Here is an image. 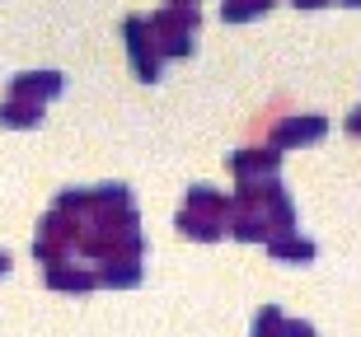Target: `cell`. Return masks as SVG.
<instances>
[{
  "instance_id": "6da1fadb",
  "label": "cell",
  "mask_w": 361,
  "mask_h": 337,
  "mask_svg": "<svg viewBox=\"0 0 361 337\" xmlns=\"http://www.w3.org/2000/svg\"><path fill=\"white\" fill-rule=\"evenodd\" d=\"M150 33L160 42L164 61H183V56L197 52V33H202V10L197 5H164V10L146 14Z\"/></svg>"
},
{
  "instance_id": "7a4b0ae2",
  "label": "cell",
  "mask_w": 361,
  "mask_h": 337,
  "mask_svg": "<svg viewBox=\"0 0 361 337\" xmlns=\"http://www.w3.org/2000/svg\"><path fill=\"white\" fill-rule=\"evenodd\" d=\"M122 42H127V61H132V75L141 84H155L164 75V56H160V42L150 33V19L146 14H127L122 24Z\"/></svg>"
},
{
  "instance_id": "3957f363",
  "label": "cell",
  "mask_w": 361,
  "mask_h": 337,
  "mask_svg": "<svg viewBox=\"0 0 361 337\" xmlns=\"http://www.w3.org/2000/svg\"><path fill=\"white\" fill-rule=\"evenodd\" d=\"M329 136V117L324 113H295V117H281L272 127V146L277 150H300V146H319Z\"/></svg>"
},
{
  "instance_id": "277c9868",
  "label": "cell",
  "mask_w": 361,
  "mask_h": 337,
  "mask_svg": "<svg viewBox=\"0 0 361 337\" xmlns=\"http://www.w3.org/2000/svg\"><path fill=\"white\" fill-rule=\"evenodd\" d=\"M281 155L286 150H277L268 141V146H244L230 155V174H235V183H258V178H277L281 174Z\"/></svg>"
},
{
  "instance_id": "5b68a950",
  "label": "cell",
  "mask_w": 361,
  "mask_h": 337,
  "mask_svg": "<svg viewBox=\"0 0 361 337\" xmlns=\"http://www.w3.org/2000/svg\"><path fill=\"white\" fill-rule=\"evenodd\" d=\"M61 89H66L61 70H24V75L10 80V94L14 98H33V103H47V98H56Z\"/></svg>"
},
{
  "instance_id": "8992f818",
  "label": "cell",
  "mask_w": 361,
  "mask_h": 337,
  "mask_svg": "<svg viewBox=\"0 0 361 337\" xmlns=\"http://www.w3.org/2000/svg\"><path fill=\"white\" fill-rule=\"evenodd\" d=\"M268 257H272V262L305 267V262H314V257H319V243L305 239L300 229H295V234H272V239H268Z\"/></svg>"
},
{
  "instance_id": "52a82bcc",
  "label": "cell",
  "mask_w": 361,
  "mask_h": 337,
  "mask_svg": "<svg viewBox=\"0 0 361 337\" xmlns=\"http://www.w3.org/2000/svg\"><path fill=\"white\" fill-rule=\"evenodd\" d=\"M226 229L240 243H268L272 239L268 216H263V211H254V206H235V211H230V220H226Z\"/></svg>"
},
{
  "instance_id": "ba28073f",
  "label": "cell",
  "mask_w": 361,
  "mask_h": 337,
  "mask_svg": "<svg viewBox=\"0 0 361 337\" xmlns=\"http://www.w3.org/2000/svg\"><path fill=\"white\" fill-rule=\"evenodd\" d=\"M178 234L183 239H197V243H216V239H226L230 229L226 220H216V216H202V211H188V206H178Z\"/></svg>"
},
{
  "instance_id": "9c48e42d",
  "label": "cell",
  "mask_w": 361,
  "mask_h": 337,
  "mask_svg": "<svg viewBox=\"0 0 361 337\" xmlns=\"http://www.w3.org/2000/svg\"><path fill=\"white\" fill-rule=\"evenodd\" d=\"M183 206H188V211H202V216H216V220H230V211H235V202H230L221 188H212V183L188 188L183 192Z\"/></svg>"
},
{
  "instance_id": "30bf717a",
  "label": "cell",
  "mask_w": 361,
  "mask_h": 337,
  "mask_svg": "<svg viewBox=\"0 0 361 337\" xmlns=\"http://www.w3.org/2000/svg\"><path fill=\"white\" fill-rule=\"evenodd\" d=\"M141 276H146L141 257H104V267H99V286H113V291L141 286Z\"/></svg>"
},
{
  "instance_id": "8fae6325",
  "label": "cell",
  "mask_w": 361,
  "mask_h": 337,
  "mask_svg": "<svg viewBox=\"0 0 361 337\" xmlns=\"http://www.w3.org/2000/svg\"><path fill=\"white\" fill-rule=\"evenodd\" d=\"M47 286H52V291H71V295H85V291H94V286H99V272L56 262V267H47Z\"/></svg>"
},
{
  "instance_id": "7c38bea8",
  "label": "cell",
  "mask_w": 361,
  "mask_h": 337,
  "mask_svg": "<svg viewBox=\"0 0 361 337\" xmlns=\"http://www.w3.org/2000/svg\"><path fill=\"white\" fill-rule=\"evenodd\" d=\"M263 216H268L272 234H295V202H291V192H286V188H277V192L268 197Z\"/></svg>"
},
{
  "instance_id": "4fadbf2b",
  "label": "cell",
  "mask_w": 361,
  "mask_h": 337,
  "mask_svg": "<svg viewBox=\"0 0 361 337\" xmlns=\"http://www.w3.org/2000/svg\"><path fill=\"white\" fill-rule=\"evenodd\" d=\"M0 122H5V127H38V122H42V103L10 94L5 103H0Z\"/></svg>"
},
{
  "instance_id": "5bb4252c",
  "label": "cell",
  "mask_w": 361,
  "mask_h": 337,
  "mask_svg": "<svg viewBox=\"0 0 361 337\" xmlns=\"http://www.w3.org/2000/svg\"><path fill=\"white\" fill-rule=\"evenodd\" d=\"M272 5H277V0H221V19H226V24H254Z\"/></svg>"
},
{
  "instance_id": "9a60e30c",
  "label": "cell",
  "mask_w": 361,
  "mask_h": 337,
  "mask_svg": "<svg viewBox=\"0 0 361 337\" xmlns=\"http://www.w3.org/2000/svg\"><path fill=\"white\" fill-rule=\"evenodd\" d=\"M281 328H286V314L277 305H263L254 314V337H281Z\"/></svg>"
},
{
  "instance_id": "2e32d148",
  "label": "cell",
  "mask_w": 361,
  "mask_h": 337,
  "mask_svg": "<svg viewBox=\"0 0 361 337\" xmlns=\"http://www.w3.org/2000/svg\"><path fill=\"white\" fill-rule=\"evenodd\" d=\"M281 337H319V328L310 324V319H286V328H281Z\"/></svg>"
},
{
  "instance_id": "e0dca14e",
  "label": "cell",
  "mask_w": 361,
  "mask_h": 337,
  "mask_svg": "<svg viewBox=\"0 0 361 337\" xmlns=\"http://www.w3.org/2000/svg\"><path fill=\"white\" fill-rule=\"evenodd\" d=\"M295 10H329V5H338V0H291Z\"/></svg>"
},
{
  "instance_id": "ac0fdd59",
  "label": "cell",
  "mask_w": 361,
  "mask_h": 337,
  "mask_svg": "<svg viewBox=\"0 0 361 337\" xmlns=\"http://www.w3.org/2000/svg\"><path fill=\"white\" fill-rule=\"evenodd\" d=\"M343 127H348V136H361V108H352V113H348V122H343Z\"/></svg>"
},
{
  "instance_id": "d6986e66",
  "label": "cell",
  "mask_w": 361,
  "mask_h": 337,
  "mask_svg": "<svg viewBox=\"0 0 361 337\" xmlns=\"http://www.w3.org/2000/svg\"><path fill=\"white\" fill-rule=\"evenodd\" d=\"M5 272H10V253H0V276H5Z\"/></svg>"
},
{
  "instance_id": "ffe728a7",
  "label": "cell",
  "mask_w": 361,
  "mask_h": 337,
  "mask_svg": "<svg viewBox=\"0 0 361 337\" xmlns=\"http://www.w3.org/2000/svg\"><path fill=\"white\" fill-rule=\"evenodd\" d=\"M338 5H348V10H361V0H338Z\"/></svg>"
},
{
  "instance_id": "44dd1931",
  "label": "cell",
  "mask_w": 361,
  "mask_h": 337,
  "mask_svg": "<svg viewBox=\"0 0 361 337\" xmlns=\"http://www.w3.org/2000/svg\"><path fill=\"white\" fill-rule=\"evenodd\" d=\"M169 5H197V0H169Z\"/></svg>"
}]
</instances>
